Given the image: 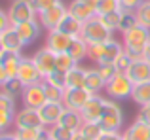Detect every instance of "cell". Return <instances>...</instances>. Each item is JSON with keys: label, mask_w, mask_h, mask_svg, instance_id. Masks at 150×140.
<instances>
[{"label": "cell", "mask_w": 150, "mask_h": 140, "mask_svg": "<svg viewBox=\"0 0 150 140\" xmlns=\"http://www.w3.org/2000/svg\"><path fill=\"white\" fill-rule=\"evenodd\" d=\"M148 42H150V29L137 25L135 29L124 34V51L131 55L133 59H139V57H143V51Z\"/></svg>", "instance_id": "obj_1"}, {"label": "cell", "mask_w": 150, "mask_h": 140, "mask_svg": "<svg viewBox=\"0 0 150 140\" xmlns=\"http://www.w3.org/2000/svg\"><path fill=\"white\" fill-rule=\"evenodd\" d=\"M124 53V44L116 40H108V42H103V44H97V46H89V53L88 57L97 64H108V63H114L118 59V55Z\"/></svg>", "instance_id": "obj_2"}, {"label": "cell", "mask_w": 150, "mask_h": 140, "mask_svg": "<svg viewBox=\"0 0 150 140\" xmlns=\"http://www.w3.org/2000/svg\"><path fill=\"white\" fill-rule=\"evenodd\" d=\"M80 36L88 42V46H97V44H103V42L112 40V30L101 21V17L95 15L93 19L82 23Z\"/></svg>", "instance_id": "obj_3"}, {"label": "cell", "mask_w": 150, "mask_h": 140, "mask_svg": "<svg viewBox=\"0 0 150 140\" xmlns=\"http://www.w3.org/2000/svg\"><path fill=\"white\" fill-rule=\"evenodd\" d=\"M133 85H135V83L129 80L127 74L118 72L116 76L106 83L105 91H106V95H108L112 100H124V99H131Z\"/></svg>", "instance_id": "obj_4"}, {"label": "cell", "mask_w": 150, "mask_h": 140, "mask_svg": "<svg viewBox=\"0 0 150 140\" xmlns=\"http://www.w3.org/2000/svg\"><path fill=\"white\" fill-rule=\"evenodd\" d=\"M103 131H116L120 133L122 125H124V114H122V108L116 100H106L105 102V110L99 119Z\"/></svg>", "instance_id": "obj_5"}, {"label": "cell", "mask_w": 150, "mask_h": 140, "mask_svg": "<svg viewBox=\"0 0 150 140\" xmlns=\"http://www.w3.org/2000/svg\"><path fill=\"white\" fill-rule=\"evenodd\" d=\"M8 15H10L11 27H17L21 23L38 19V13L34 11L30 0H11V6L8 8Z\"/></svg>", "instance_id": "obj_6"}, {"label": "cell", "mask_w": 150, "mask_h": 140, "mask_svg": "<svg viewBox=\"0 0 150 140\" xmlns=\"http://www.w3.org/2000/svg\"><path fill=\"white\" fill-rule=\"evenodd\" d=\"M17 80L23 87L27 85H34L44 81V76L38 70V66L34 64L33 57H21V63H19V70H17Z\"/></svg>", "instance_id": "obj_7"}, {"label": "cell", "mask_w": 150, "mask_h": 140, "mask_svg": "<svg viewBox=\"0 0 150 140\" xmlns=\"http://www.w3.org/2000/svg\"><path fill=\"white\" fill-rule=\"evenodd\" d=\"M69 13V6H65L63 2H57L55 6L48 8L46 11H42V13H38V21H40L42 29H46L50 32V30H55L59 27V23L63 21V17Z\"/></svg>", "instance_id": "obj_8"}, {"label": "cell", "mask_w": 150, "mask_h": 140, "mask_svg": "<svg viewBox=\"0 0 150 140\" xmlns=\"http://www.w3.org/2000/svg\"><path fill=\"white\" fill-rule=\"evenodd\" d=\"M93 97L91 91H88L86 87H69L65 89V97H63V104L69 110L82 112V108L88 104V100Z\"/></svg>", "instance_id": "obj_9"}, {"label": "cell", "mask_w": 150, "mask_h": 140, "mask_svg": "<svg viewBox=\"0 0 150 140\" xmlns=\"http://www.w3.org/2000/svg\"><path fill=\"white\" fill-rule=\"evenodd\" d=\"M21 99H23V104H25V106L34 108V110H40V108L48 102V100H46V91H44V81L23 87Z\"/></svg>", "instance_id": "obj_10"}, {"label": "cell", "mask_w": 150, "mask_h": 140, "mask_svg": "<svg viewBox=\"0 0 150 140\" xmlns=\"http://www.w3.org/2000/svg\"><path fill=\"white\" fill-rule=\"evenodd\" d=\"M13 125H15V129H40V127H44V123H42V118L38 114V110L25 106L15 114Z\"/></svg>", "instance_id": "obj_11"}, {"label": "cell", "mask_w": 150, "mask_h": 140, "mask_svg": "<svg viewBox=\"0 0 150 140\" xmlns=\"http://www.w3.org/2000/svg\"><path fill=\"white\" fill-rule=\"evenodd\" d=\"M105 102L106 99H103L101 95H93L91 99L88 100L84 108H82V118H84L86 123H99L103 110H105Z\"/></svg>", "instance_id": "obj_12"}, {"label": "cell", "mask_w": 150, "mask_h": 140, "mask_svg": "<svg viewBox=\"0 0 150 140\" xmlns=\"http://www.w3.org/2000/svg\"><path fill=\"white\" fill-rule=\"evenodd\" d=\"M74 36H69V34L61 32V30H50L46 34V48H50L53 53H67L70 48V42H72Z\"/></svg>", "instance_id": "obj_13"}, {"label": "cell", "mask_w": 150, "mask_h": 140, "mask_svg": "<svg viewBox=\"0 0 150 140\" xmlns=\"http://www.w3.org/2000/svg\"><path fill=\"white\" fill-rule=\"evenodd\" d=\"M55 59H57V53H53L50 48H46V46L42 49H38V51L33 55L34 64L38 66V70L42 72V76H44V78L55 70Z\"/></svg>", "instance_id": "obj_14"}, {"label": "cell", "mask_w": 150, "mask_h": 140, "mask_svg": "<svg viewBox=\"0 0 150 140\" xmlns=\"http://www.w3.org/2000/svg\"><path fill=\"white\" fill-rule=\"evenodd\" d=\"M63 112H65V104L63 102H46L44 106L38 110V114H40V118H42L44 127L48 129L51 125H57Z\"/></svg>", "instance_id": "obj_15"}, {"label": "cell", "mask_w": 150, "mask_h": 140, "mask_svg": "<svg viewBox=\"0 0 150 140\" xmlns=\"http://www.w3.org/2000/svg\"><path fill=\"white\" fill-rule=\"evenodd\" d=\"M129 76V80L133 81V83H141V81H150V63L146 59H143V57H139V59H133L131 66L129 70L125 72Z\"/></svg>", "instance_id": "obj_16"}, {"label": "cell", "mask_w": 150, "mask_h": 140, "mask_svg": "<svg viewBox=\"0 0 150 140\" xmlns=\"http://www.w3.org/2000/svg\"><path fill=\"white\" fill-rule=\"evenodd\" d=\"M69 13L74 15V17H76L80 23H86V21H89V19L95 17L97 11L93 10V8L89 6L86 0H72V2H70V6H69Z\"/></svg>", "instance_id": "obj_17"}, {"label": "cell", "mask_w": 150, "mask_h": 140, "mask_svg": "<svg viewBox=\"0 0 150 140\" xmlns=\"http://www.w3.org/2000/svg\"><path fill=\"white\" fill-rule=\"evenodd\" d=\"M2 44H4V49L6 51H15V53H21V49L25 48V42H23V38L19 36L17 29L15 27H10V29H6L2 34Z\"/></svg>", "instance_id": "obj_18"}, {"label": "cell", "mask_w": 150, "mask_h": 140, "mask_svg": "<svg viewBox=\"0 0 150 140\" xmlns=\"http://www.w3.org/2000/svg\"><path fill=\"white\" fill-rule=\"evenodd\" d=\"M19 32V36L23 38V42L27 44H33L38 36H40V30H42V25L38 19H33V21H27V23H21V25L15 27Z\"/></svg>", "instance_id": "obj_19"}, {"label": "cell", "mask_w": 150, "mask_h": 140, "mask_svg": "<svg viewBox=\"0 0 150 140\" xmlns=\"http://www.w3.org/2000/svg\"><path fill=\"white\" fill-rule=\"evenodd\" d=\"M19 63H21V53L15 51H4L0 55V66L8 72L10 80H17V70H19Z\"/></svg>", "instance_id": "obj_20"}, {"label": "cell", "mask_w": 150, "mask_h": 140, "mask_svg": "<svg viewBox=\"0 0 150 140\" xmlns=\"http://www.w3.org/2000/svg\"><path fill=\"white\" fill-rule=\"evenodd\" d=\"M84 118H82V112H76V110H69V108H65V112L61 114V118H59V125L67 127V129L74 131V133H78V131H82V127H84Z\"/></svg>", "instance_id": "obj_21"}, {"label": "cell", "mask_w": 150, "mask_h": 140, "mask_svg": "<svg viewBox=\"0 0 150 140\" xmlns=\"http://www.w3.org/2000/svg\"><path fill=\"white\" fill-rule=\"evenodd\" d=\"M124 140H150V125L135 119L124 131Z\"/></svg>", "instance_id": "obj_22"}, {"label": "cell", "mask_w": 150, "mask_h": 140, "mask_svg": "<svg viewBox=\"0 0 150 140\" xmlns=\"http://www.w3.org/2000/svg\"><path fill=\"white\" fill-rule=\"evenodd\" d=\"M67 53H69V55L72 57L76 63H80V61H84L86 57H88L89 46H88V42H86L82 36H74L72 42H70V48H69V51H67Z\"/></svg>", "instance_id": "obj_23"}, {"label": "cell", "mask_w": 150, "mask_h": 140, "mask_svg": "<svg viewBox=\"0 0 150 140\" xmlns=\"http://www.w3.org/2000/svg\"><path fill=\"white\" fill-rule=\"evenodd\" d=\"M88 91H91L93 95H99V91H103V89L106 87V81L103 80V76L99 74V70L93 68L89 70L88 68V74H86V85H84Z\"/></svg>", "instance_id": "obj_24"}, {"label": "cell", "mask_w": 150, "mask_h": 140, "mask_svg": "<svg viewBox=\"0 0 150 140\" xmlns=\"http://www.w3.org/2000/svg\"><path fill=\"white\" fill-rule=\"evenodd\" d=\"M131 100L139 108L144 106V104H150V81H141V83H135V85H133Z\"/></svg>", "instance_id": "obj_25"}, {"label": "cell", "mask_w": 150, "mask_h": 140, "mask_svg": "<svg viewBox=\"0 0 150 140\" xmlns=\"http://www.w3.org/2000/svg\"><path fill=\"white\" fill-rule=\"evenodd\" d=\"M57 30H61V32L69 34V36H80V30H82V23L78 21L74 15L67 13L65 17H63V21L59 23Z\"/></svg>", "instance_id": "obj_26"}, {"label": "cell", "mask_w": 150, "mask_h": 140, "mask_svg": "<svg viewBox=\"0 0 150 140\" xmlns=\"http://www.w3.org/2000/svg\"><path fill=\"white\" fill-rule=\"evenodd\" d=\"M86 74H88V68L82 66H74L72 70L67 72V89L69 87H84L86 85Z\"/></svg>", "instance_id": "obj_27"}, {"label": "cell", "mask_w": 150, "mask_h": 140, "mask_svg": "<svg viewBox=\"0 0 150 140\" xmlns=\"http://www.w3.org/2000/svg\"><path fill=\"white\" fill-rule=\"evenodd\" d=\"M46 134L51 138V140H72L74 136V131H70V129H67V127H63V125H51L46 129Z\"/></svg>", "instance_id": "obj_28"}, {"label": "cell", "mask_w": 150, "mask_h": 140, "mask_svg": "<svg viewBox=\"0 0 150 140\" xmlns=\"http://www.w3.org/2000/svg\"><path fill=\"white\" fill-rule=\"evenodd\" d=\"M137 25H139V21H137V13H135V11H122V21H120V29H118V32L125 34V32H129L131 29H135Z\"/></svg>", "instance_id": "obj_29"}, {"label": "cell", "mask_w": 150, "mask_h": 140, "mask_svg": "<svg viewBox=\"0 0 150 140\" xmlns=\"http://www.w3.org/2000/svg\"><path fill=\"white\" fill-rule=\"evenodd\" d=\"M13 133L17 140H40L46 134V127H40V129H15Z\"/></svg>", "instance_id": "obj_30"}, {"label": "cell", "mask_w": 150, "mask_h": 140, "mask_svg": "<svg viewBox=\"0 0 150 140\" xmlns=\"http://www.w3.org/2000/svg\"><path fill=\"white\" fill-rule=\"evenodd\" d=\"M76 61L69 55V53H57V59H55V70H61V72H69L76 66Z\"/></svg>", "instance_id": "obj_31"}, {"label": "cell", "mask_w": 150, "mask_h": 140, "mask_svg": "<svg viewBox=\"0 0 150 140\" xmlns=\"http://www.w3.org/2000/svg\"><path fill=\"white\" fill-rule=\"evenodd\" d=\"M44 91H46V100H48V102H63L65 89L55 87V85L46 83V81H44Z\"/></svg>", "instance_id": "obj_32"}, {"label": "cell", "mask_w": 150, "mask_h": 140, "mask_svg": "<svg viewBox=\"0 0 150 140\" xmlns=\"http://www.w3.org/2000/svg\"><path fill=\"white\" fill-rule=\"evenodd\" d=\"M135 13H137V21H139V25L150 29V0H144V2L135 10Z\"/></svg>", "instance_id": "obj_33"}, {"label": "cell", "mask_w": 150, "mask_h": 140, "mask_svg": "<svg viewBox=\"0 0 150 140\" xmlns=\"http://www.w3.org/2000/svg\"><path fill=\"white\" fill-rule=\"evenodd\" d=\"M46 83H51L55 87H61V89H67V72H61V70H53L51 74L44 78Z\"/></svg>", "instance_id": "obj_34"}, {"label": "cell", "mask_w": 150, "mask_h": 140, "mask_svg": "<svg viewBox=\"0 0 150 140\" xmlns=\"http://www.w3.org/2000/svg\"><path fill=\"white\" fill-rule=\"evenodd\" d=\"M82 134H86L89 140H99L103 136V127H101V123H84V127H82V131H80Z\"/></svg>", "instance_id": "obj_35"}, {"label": "cell", "mask_w": 150, "mask_h": 140, "mask_svg": "<svg viewBox=\"0 0 150 140\" xmlns=\"http://www.w3.org/2000/svg\"><path fill=\"white\" fill-rule=\"evenodd\" d=\"M99 17V15H97ZM101 21L105 23L106 27H108L110 30H118L120 29V21H122V11L118 10V11H112V13H106V15H101Z\"/></svg>", "instance_id": "obj_36"}, {"label": "cell", "mask_w": 150, "mask_h": 140, "mask_svg": "<svg viewBox=\"0 0 150 140\" xmlns=\"http://www.w3.org/2000/svg\"><path fill=\"white\" fill-rule=\"evenodd\" d=\"M120 10V2L118 0H99L97 4V15H106V13H112V11Z\"/></svg>", "instance_id": "obj_37"}, {"label": "cell", "mask_w": 150, "mask_h": 140, "mask_svg": "<svg viewBox=\"0 0 150 140\" xmlns=\"http://www.w3.org/2000/svg\"><path fill=\"white\" fill-rule=\"evenodd\" d=\"M13 123H15V112L2 110L0 108V133H6Z\"/></svg>", "instance_id": "obj_38"}, {"label": "cell", "mask_w": 150, "mask_h": 140, "mask_svg": "<svg viewBox=\"0 0 150 140\" xmlns=\"http://www.w3.org/2000/svg\"><path fill=\"white\" fill-rule=\"evenodd\" d=\"M131 63H133V57L131 55H127V53H122V55H118V59L114 61V66H116V70L118 72H127L129 70V66H131Z\"/></svg>", "instance_id": "obj_39"}, {"label": "cell", "mask_w": 150, "mask_h": 140, "mask_svg": "<svg viewBox=\"0 0 150 140\" xmlns=\"http://www.w3.org/2000/svg\"><path fill=\"white\" fill-rule=\"evenodd\" d=\"M0 108H2V110L15 112V97L8 95L4 89H0Z\"/></svg>", "instance_id": "obj_40"}, {"label": "cell", "mask_w": 150, "mask_h": 140, "mask_svg": "<svg viewBox=\"0 0 150 140\" xmlns=\"http://www.w3.org/2000/svg\"><path fill=\"white\" fill-rule=\"evenodd\" d=\"M97 70H99V74L103 76V80L108 83L110 80H112L114 76L118 74V70H116V66H114V63H108V64H101V66H97Z\"/></svg>", "instance_id": "obj_41"}, {"label": "cell", "mask_w": 150, "mask_h": 140, "mask_svg": "<svg viewBox=\"0 0 150 140\" xmlns=\"http://www.w3.org/2000/svg\"><path fill=\"white\" fill-rule=\"evenodd\" d=\"M0 89H4V91H6L8 95H11V97H17V95L23 93V85L19 83V80H10L4 87H0Z\"/></svg>", "instance_id": "obj_42"}, {"label": "cell", "mask_w": 150, "mask_h": 140, "mask_svg": "<svg viewBox=\"0 0 150 140\" xmlns=\"http://www.w3.org/2000/svg\"><path fill=\"white\" fill-rule=\"evenodd\" d=\"M57 2H61V0H30V4H33V8H34V11H36V13L46 11L48 8L55 6Z\"/></svg>", "instance_id": "obj_43"}, {"label": "cell", "mask_w": 150, "mask_h": 140, "mask_svg": "<svg viewBox=\"0 0 150 140\" xmlns=\"http://www.w3.org/2000/svg\"><path fill=\"white\" fill-rule=\"evenodd\" d=\"M120 2V10L122 11H135L144 0H118Z\"/></svg>", "instance_id": "obj_44"}, {"label": "cell", "mask_w": 150, "mask_h": 140, "mask_svg": "<svg viewBox=\"0 0 150 140\" xmlns=\"http://www.w3.org/2000/svg\"><path fill=\"white\" fill-rule=\"evenodd\" d=\"M137 119L143 123L150 125V104H144V106L139 108V114H137Z\"/></svg>", "instance_id": "obj_45"}, {"label": "cell", "mask_w": 150, "mask_h": 140, "mask_svg": "<svg viewBox=\"0 0 150 140\" xmlns=\"http://www.w3.org/2000/svg\"><path fill=\"white\" fill-rule=\"evenodd\" d=\"M10 27H11V23H10V15H8V11H6V10H2V8H0V34H2L6 29H10Z\"/></svg>", "instance_id": "obj_46"}, {"label": "cell", "mask_w": 150, "mask_h": 140, "mask_svg": "<svg viewBox=\"0 0 150 140\" xmlns=\"http://www.w3.org/2000/svg\"><path fill=\"white\" fill-rule=\"evenodd\" d=\"M99 140H124V134L116 133V131H105Z\"/></svg>", "instance_id": "obj_47"}, {"label": "cell", "mask_w": 150, "mask_h": 140, "mask_svg": "<svg viewBox=\"0 0 150 140\" xmlns=\"http://www.w3.org/2000/svg\"><path fill=\"white\" fill-rule=\"evenodd\" d=\"M10 81V76H8V72L4 70L2 66H0V87H4V85Z\"/></svg>", "instance_id": "obj_48"}, {"label": "cell", "mask_w": 150, "mask_h": 140, "mask_svg": "<svg viewBox=\"0 0 150 140\" xmlns=\"http://www.w3.org/2000/svg\"><path fill=\"white\" fill-rule=\"evenodd\" d=\"M0 140H17L15 133H0Z\"/></svg>", "instance_id": "obj_49"}, {"label": "cell", "mask_w": 150, "mask_h": 140, "mask_svg": "<svg viewBox=\"0 0 150 140\" xmlns=\"http://www.w3.org/2000/svg\"><path fill=\"white\" fill-rule=\"evenodd\" d=\"M143 59H146L150 63V42L146 44V48H144V51H143Z\"/></svg>", "instance_id": "obj_50"}, {"label": "cell", "mask_w": 150, "mask_h": 140, "mask_svg": "<svg viewBox=\"0 0 150 140\" xmlns=\"http://www.w3.org/2000/svg\"><path fill=\"white\" fill-rule=\"evenodd\" d=\"M72 140H89V138L86 136V134H82L80 131H78V133H74V136H72Z\"/></svg>", "instance_id": "obj_51"}, {"label": "cell", "mask_w": 150, "mask_h": 140, "mask_svg": "<svg viewBox=\"0 0 150 140\" xmlns=\"http://www.w3.org/2000/svg\"><path fill=\"white\" fill-rule=\"evenodd\" d=\"M86 2H88V4H89V6H91V8H93V10H95V11H97V4H99V0H86Z\"/></svg>", "instance_id": "obj_52"}, {"label": "cell", "mask_w": 150, "mask_h": 140, "mask_svg": "<svg viewBox=\"0 0 150 140\" xmlns=\"http://www.w3.org/2000/svg\"><path fill=\"white\" fill-rule=\"evenodd\" d=\"M4 51H6V49H4V44H2V36H0V55H2Z\"/></svg>", "instance_id": "obj_53"}, {"label": "cell", "mask_w": 150, "mask_h": 140, "mask_svg": "<svg viewBox=\"0 0 150 140\" xmlns=\"http://www.w3.org/2000/svg\"><path fill=\"white\" fill-rule=\"evenodd\" d=\"M40 140H51V138H50V136H48V134H44V136H42V138H40Z\"/></svg>", "instance_id": "obj_54"}]
</instances>
